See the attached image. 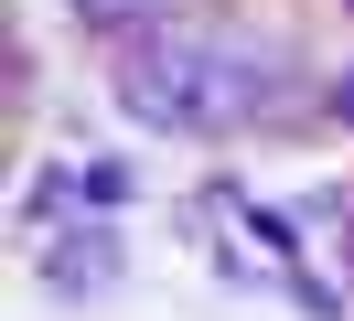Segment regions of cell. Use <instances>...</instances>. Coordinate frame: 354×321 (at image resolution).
Returning <instances> with one entry per match:
<instances>
[{
  "mask_svg": "<svg viewBox=\"0 0 354 321\" xmlns=\"http://www.w3.org/2000/svg\"><path fill=\"white\" fill-rule=\"evenodd\" d=\"M290 86L268 32H225V21H151L118 43V97L161 139H225Z\"/></svg>",
  "mask_w": 354,
  "mask_h": 321,
  "instance_id": "6da1fadb",
  "label": "cell"
},
{
  "mask_svg": "<svg viewBox=\"0 0 354 321\" xmlns=\"http://www.w3.org/2000/svg\"><path fill=\"white\" fill-rule=\"evenodd\" d=\"M75 11H86V21H97V32H140V21H151V11H161V0H75Z\"/></svg>",
  "mask_w": 354,
  "mask_h": 321,
  "instance_id": "7a4b0ae2",
  "label": "cell"
},
{
  "mask_svg": "<svg viewBox=\"0 0 354 321\" xmlns=\"http://www.w3.org/2000/svg\"><path fill=\"white\" fill-rule=\"evenodd\" d=\"M344 118H354V75H344Z\"/></svg>",
  "mask_w": 354,
  "mask_h": 321,
  "instance_id": "3957f363",
  "label": "cell"
},
{
  "mask_svg": "<svg viewBox=\"0 0 354 321\" xmlns=\"http://www.w3.org/2000/svg\"><path fill=\"white\" fill-rule=\"evenodd\" d=\"M344 257H354V225H344Z\"/></svg>",
  "mask_w": 354,
  "mask_h": 321,
  "instance_id": "277c9868",
  "label": "cell"
}]
</instances>
